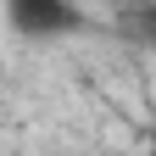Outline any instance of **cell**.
I'll use <instances>...</instances> for the list:
<instances>
[{
	"mask_svg": "<svg viewBox=\"0 0 156 156\" xmlns=\"http://www.w3.org/2000/svg\"><path fill=\"white\" fill-rule=\"evenodd\" d=\"M6 6V23L23 39H62L84 28V11L78 0H0Z\"/></svg>",
	"mask_w": 156,
	"mask_h": 156,
	"instance_id": "1",
	"label": "cell"
},
{
	"mask_svg": "<svg viewBox=\"0 0 156 156\" xmlns=\"http://www.w3.org/2000/svg\"><path fill=\"white\" fill-rule=\"evenodd\" d=\"M151 156H156V128H151Z\"/></svg>",
	"mask_w": 156,
	"mask_h": 156,
	"instance_id": "3",
	"label": "cell"
},
{
	"mask_svg": "<svg viewBox=\"0 0 156 156\" xmlns=\"http://www.w3.org/2000/svg\"><path fill=\"white\" fill-rule=\"evenodd\" d=\"M117 34L140 50H156V0H117Z\"/></svg>",
	"mask_w": 156,
	"mask_h": 156,
	"instance_id": "2",
	"label": "cell"
}]
</instances>
